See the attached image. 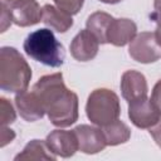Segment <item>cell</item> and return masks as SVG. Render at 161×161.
<instances>
[{"mask_svg":"<svg viewBox=\"0 0 161 161\" xmlns=\"http://www.w3.org/2000/svg\"><path fill=\"white\" fill-rule=\"evenodd\" d=\"M40 98L50 123L55 127H68L78 119V96L68 89L60 72L43 75L33 86Z\"/></svg>","mask_w":161,"mask_h":161,"instance_id":"obj_1","label":"cell"},{"mask_svg":"<svg viewBox=\"0 0 161 161\" xmlns=\"http://www.w3.org/2000/svg\"><path fill=\"white\" fill-rule=\"evenodd\" d=\"M31 79V68L24 57L13 47L0 49V88L5 92L26 91Z\"/></svg>","mask_w":161,"mask_h":161,"instance_id":"obj_2","label":"cell"},{"mask_svg":"<svg viewBox=\"0 0 161 161\" xmlns=\"http://www.w3.org/2000/svg\"><path fill=\"white\" fill-rule=\"evenodd\" d=\"M23 49L31 59L52 68L63 65L65 59L63 44L58 42L52 30L45 28L31 31L25 38Z\"/></svg>","mask_w":161,"mask_h":161,"instance_id":"obj_3","label":"cell"},{"mask_svg":"<svg viewBox=\"0 0 161 161\" xmlns=\"http://www.w3.org/2000/svg\"><path fill=\"white\" fill-rule=\"evenodd\" d=\"M86 114L88 119L98 127H103L118 119L121 114L118 96L108 88L92 91L87 99Z\"/></svg>","mask_w":161,"mask_h":161,"instance_id":"obj_4","label":"cell"},{"mask_svg":"<svg viewBox=\"0 0 161 161\" xmlns=\"http://www.w3.org/2000/svg\"><path fill=\"white\" fill-rule=\"evenodd\" d=\"M1 33L14 23L18 26H31L42 21V8L36 0H18L8 6L0 5Z\"/></svg>","mask_w":161,"mask_h":161,"instance_id":"obj_5","label":"cell"},{"mask_svg":"<svg viewBox=\"0 0 161 161\" xmlns=\"http://www.w3.org/2000/svg\"><path fill=\"white\" fill-rule=\"evenodd\" d=\"M130 57L142 64H150L161 58V48L155 39V33L142 31L135 36L128 47Z\"/></svg>","mask_w":161,"mask_h":161,"instance_id":"obj_6","label":"cell"},{"mask_svg":"<svg viewBox=\"0 0 161 161\" xmlns=\"http://www.w3.org/2000/svg\"><path fill=\"white\" fill-rule=\"evenodd\" d=\"M128 117L138 128H150L161 119V112L147 96L128 102Z\"/></svg>","mask_w":161,"mask_h":161,"instance_id":"obj_7","label":"cell"},{"mask_svg":"<svg viewBox=\"0 0 161 161\" xmlns=\"http://www.w3.org/2000/svg\"><path fill=\"white\" fill-rule=\"evenodd\" d=\"M45 143L52 153H54L55 156H60L63 158L72 157L79 150L74 130H54L47 136Z\"/></svg>","mask_w":161,"mask_h":161,"instance_id":"obj_8","label":"cell"},{"mask_svg":"<svg viewBox=\"0 0 161 161\" xmlns=\"http://www.w3.org/2000/svg\"><path fill=\"white\" fill-rule=\"evenodd\" d=\"M77 140H78V146L79 151L87 155H93L98 153L104 150L107 146L104 135L102 128L89 126V125H79L74 128Z\"/></svg>","mask_w":161,"mask_h":161,"instance_id":"obj_9","label":"cell"},{"mask_svg":"<svg viewBox=\"0 0 161 161\" xmlns=\"http://www.w3.org/2000/svg\"><path fill=\"white\" fill-rule=\"evenodd\" d=\"M98 47V39L88 29H83L73 38L69 45V50L74 59L79 62H88L96 58Z\"/></svg>","mask_w":161,"mask_h":161,"instance_id":"obj_10","label":"cell"},{"mask_svg":"<svg viewBox=\"0 0 161 161\" xmlns=\"http://www.w3.org/2000/svg\"><path fill=\"white\" fill-rule=\"evenodd\" d=\"M136 34L137 25L133 20L127 18H113L107 30V43L114 47H125L135 39Z\"/></svg>","mask_w":161,"mask_h":161,"instance_id":"obj_11","label":"cell"},{"mask_svg":"<svg viewBox=\"0 0 161 161\" xmlns=\"http://www.w3.org/2000/svg\"><path fill=\"white\" fill-rule=\"evenodd\" d=\"M15 106L19 111V114L21 118H24L28 122H34L36 119L43 118L45 109L40 101V98L36 96L34 91L31 92H20L15 96Z\"/></svg>","mask_w":161,"mask_h":161,"instance_id":"obj_12","label":"cell"},{"mask_svg":"<svg viewBox=\"0 0 161 161\" xmlns=\"http://www.w3.org/2000/svg\"><path fill=\"white\" fill-rule=\"evenodd\" d=\"M121 92L127 102L147 96L148 87L145 75L137 70H126L121 77Z\"/></svg>","mask_w":161,"mask_h":161,"instance_id":"obj_13","label":"cell"},{"mask_svg":"<svg viewBox=\"0 0 161 161\" xmlns=\"http://www.w3.org/2000/svg\"><path fill=\"white\" fill-rule=\"evenodd\" d=\"M42 21L58 33H65L73 25L72 15L50 4H45L42 8Z\"/></svg>","mask_w":161,"mask_h":161,"instance_id":"obj_14","label":"cell"},{"mask_svg":"<svg viewBox=\"0 0 161 161\" xmlns=\"http://www.w3.org/2000/svg\"><path fill=\"white\" fill-rule=\"evenodd\" d=\"M113 16L104 11H94L87 19V29L98 39L101 44H107V30Z\"/></svg>","mask_w":161,"mask_h":161,"instance_id":"obj_15","label":"cell"},{"mask_svg":"<svg viewBox=\"0 0 161 161\" xmlns=\"http://www.w3.org/2000/svg\"><path fill=\"white\" fill-rule=\"evenodd\" d=\"M57 156L50 152L48 148L45 141L42 140H31L26 143V146L23 148L20 153H18L14 160H48V161H55Z\"/></svg>","mask_w":161,"mask_h":161,"instance_id":"obj_16","label":"cell"},{"mask_svg":"<svg viewBox=\"0 0 161 161\" xmlns=\"http://www.w3.org/2000/svg\"><path fill=\"white\" fill-rule=\"evenodd\" d=\"M101 128L103 131L107 146H117V145L125 143L131 137L130 127L119 119H116V121H113V122H111V123H108Z\"/></svg>","mask_w":161,"mask_h":161,"instance_id":"obj_17","label":"cell"},{"mask_svg":"<svg viewBox=\"0 0 161 161\" xmlns=\"http://www.w3.org/2000/svg\"><path fill=\"white\" fill-rule=\"evenodd\" d=\"M16 118L15 111L13 104L4 97L0 98V122L1 126H8L10 123H13Z\"/></svg>","mask_w":161,"mask_h":161,"instance_id":"obj_18","label":"cell"},{"mask_svg":"<svg viewBox=\"0 0 161 161\" xmlns=\"http://www.w3.org/2000/svg\"><path fill=\"white\" fill-rule=\"evenodd\" d=\"M55 5L69 15H75L82 9L84 0H54Z\"/></svg>","mask_w":161,"mask_h":161,"instance_id":"obj_19","label":"cell"},{"mask_svg":"<svg viewBox=\"0 0 161 161\" xmlns=\"http://www.w3.org/2000/svg\"><path fill=\"white\" fill-rule=\"evenodd\" d=\"M15 138V132L10 128H8L6 126H1V135H0V146L4 147L8 143H10Z\"/></svg>","mask_w":161,"mask_h":161,"instance_id":"obj_20","label":"cell"},{"mask_svg":"<svg viewBox=\"0 0 161 161\" xmlns=\"http://www.w3.org/2000/svg\"><path fill=\"white\" fill-rule=\"evenodd\" d=\"M151 101L161 112V79L153 86V89L151 93Z\"/></svg>","mask_w":161,"mask_h":161,"instance_id":"obj_21","label":"cell"},{"mask_svg":"<svg viewBox=\"0 0 161 161\" xmlns=\"http://www.w3.org/2000/svg\"><path fill=\"white\" fill-rule=\"evenodd\" d=\"M148 132L152 136V138L155 140V142L157 143V146L161 148V119L156 125H153L152 127H150L148 128Z\"/></svg>","mask_w":161,"mask_h":161,"instance_id":"obj_22","label":"cell"},{"mask_svg":"<svg viewBox=\"0 0 161 161\" xmlns=\"http://www.w3.org/2000/svg\"><path fill=\"white\" fill-rule=\"evenodd\" d=\"M150 19L157 25V28H161V4L153 5V11L150 14Z\"/></svg>","mask_w":161,"mask_h":161,"instance_id":"obj_23","label":"cell"},{"mask_svg":"<svg viewBox=\"0 0 161 161\" xmlns=\"http://www.w3.org/2000/svg\"><path fill=\"white\" fill-rule=\"evenodd\" d=\"M155 39H156L157 44L160 45V48H161V28H157L156 29V31H155Z\"/></svg>","mask_w":161,"mask_h":161,"instance_id":"obj_24","label":"cell"},{"mask_svg":"<svg viewBox=\"0 0 161 161\" xmlns=\"http://www.w3.org/2000/svg\"><path fill=\"white\" fill-rule=\"evenodd\" d=\"M15 1H18V0H0V5H5V6H8V5H10V4L15 3Z\"/></svg>","mask_w":161,"mask_h":161,"instance_id":"obj_25","label":"cell"},{"mask_svg":"<svg viewBox=\"0 0 161 161\" xmlns=\"http://www.w3.org/2000/svg\"><path fill=\"white\" fill-rule=\"evenodd\" d=\"M99 1H102V3H104V4H118V3L122 1V0H99Z\"/></svg>","mask_w":161,"mask_h":161,"instance_id":"obj_26","label":"cell"},{"mask_svg":"<svg viewBox=\"0 0 161 161\" xmlns=\"http://www.w3.org/2000/svg\"><path fill=\"white\" fill-rule=\"evenodd\" d=\"M161 4V0H153V5H158Z\"/></svg>","mask_w":161,"mask_h":161,"instance_id":"obj_27","label":"cell"}]
</instances>
